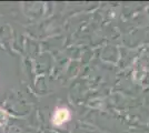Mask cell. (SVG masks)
Listing matches in <instances>:
<instances>
[{
    "instance_id": "6da1fadb",
    "label": "cell",
    "mask_w": 149,
    "mask_h": 133,
    "mask_svg": "<svg viewBox=\"0 0 149 133\" xmlns=\"http://www.w3.org/2000/svg\"><path fill=\"white\" fill-rule=\"evenodd\" d=\"M70 118V112H69L67 109L61 108L58 109L55 114H54V118H52V121H54V124L55 125H61L65 122H67Z\"/></svg>"
}]
</instances>
